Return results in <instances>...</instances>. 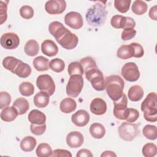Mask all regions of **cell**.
I'll list each match as a JSON object with an SVG mask.
<instances>
[{
    "instance_id": "38",
    "label": "cell",
    "mask_w": 157,
    "mask_h": 157,
    "mask_svg": "<svg viewBox=\"0 0 157 157\" xmlns=\"http://www.w3.org/2000/svg\"><path fill=\"white\" fill-rule=\"evenodd\" d=\"M142 152L145 157H153L157 153L156 145L153 143H147L143 146Z\"/></svg>"
},
{
    "instance_id": "27",
    "label": "cell",
    "mask_w": 157,
    "mask_h": 157,
    "mask_svg": "<svg viewBox=\"0 0 157 157\" xmlns=\"http://www.w3.org/2000/svg\"><path fill=\"white\" fill-rule=\"evenodd\" d=\"M117 56L122 59H129L134 56V49L130 44L122 45L118 49Z\"/></svg>"
},
{
    "instance_id": "19",
    "label": "cell",
    "mask_w": 157,
    "mask_h": 157,
    "mask_svg": "<svg viewBox=\"0 0 157 157\" xmlns=\"http://www.w3.org/2000/svg\"><path fill=\"white\" fill-rule=\"evenodd\" d=\"M28 119L31 124L41 125L45 123L46 116L42 112L37 109H34L29 113Z\"/></svg>"
},
{
    "instance_id": "11",
    "label": "cell",
    "mask_w": 157,
    "mask_h": 157,
    "mask_svg": "<svg viewBox=\"0 0 157 157\" xmlns=\"http://www.w3.org/2000/svg\"><path fill=\"white\" fill-rule=\"evenodd\" d=\"M63 48L66 50L74 49L78 44V37L71 31L68 30L63 36L56 41Z\"/></svg>"
},
{
    "instance_id": "9",
    "label": "cell",
    "mask_w": 157,
    "mask_h": 157,
    "mask_svg": "<svg viewBox=\"0 0 157 157\" xmlns=\"http://www.w3.org/2000/svg\"><path fill=\"white\" fill-rule=\"evenodd\" d=\"M121 74L128 82L137 81L140 77V72L138 66L135 63L129 62L124 64L121 68Z\"/></svg>"
},
{
    "instance_id": "24",
    "label": "cell",
    "mask_w": 157,
    "mask_h": 157,
    "mask_svg": "<svg viewBox=\"0 0 157 157\" xmlns=\"http://www.w3.org/2000/svg\"><path fill=\"white\" fill-rule=\"evenodd\" d=\"M37 144L36 139L31 136H28L22 139L20 142V148L25 152L33 151Z\"/></svg>"
},
{
    "instance_id": "12",
    "label": "cell",
    "mask_w": 157,
    "mask_h": 157,
    "mask_svg": "<svg viewBox=\"0 0 157 157\" xmlns=\"http://www.w3.org/2000/svg\"><path fill=\"white\" fill-rule=\"evenodd\" d=\"M66 8V2L64 0H50L46 2L45 10L50 15L62 13Z\"/></svg>"
},
{
    "instance_id": "7",
    "label": "cell",
    "mask_w": 157,
    "mask_h": 157,
    "mask_svg": "<svg viewBox=\"0 0 157 157\" xmlns=\"http://www.w3.org/2000/svg\"><path fill=\"white\" fill-rule=\"evenodd\" d=\"M113 115L117 119L123 120L127 118L129 113L128 108V98L124 93L117 101H113Z\"/></svg>"
},
{
    "instance_id": "39",
    "label": "cell",
    "mask_w": 157,
    "mask_h": 157,
    "mask_svg": "<svg viewBox=\"0 0 157 157\" xmlns=\"http://www.w3.org/2000/svg\"><path fill=\"white\" fill-rule=\"evenodd\" d=\"M50 68L55 72H61L65 68V63L60 58H54L50 62Z\"/></svg>"
},
{
    "instance_id": "51",
    "label": "cell",
    "mask_w": 157,
    "mask_h": 157,
    "mask_svg": "<svg viewBox=\"0 0 157 157\" xmlns=\"http://www.w3.org/2000/svg\"><path fill=\"white\" fill-rule=\"evenodd\" d=\"M156 8H157V6H154L153 7L150 8L148 12V15L150 18L155 21L157 20V9Z\"/></svg>"
},
{
    "instance_id": "30",
    "label": "cell",
    "mask_w": 157,
    "mask_h": 157,
    "mask_svg": "<svg viewBox=\"0 0 157 157\" xmlns=\"http://www.w3.org/2000/svg\"><path fill=\"white\" fill-rule=\"evenodd\" d=\"M13 106L17 110L19 115H23L28 110L29 104L28 100L24 98H17L13 103Z\"/></svg>"
},
{
    "instance_id": "28",
    "label": "cell",
    "mask_w": 157,
    "mask_h": 157,
    "mask_svg": "<svg viewBox=\"0 0 157 157\" xmlns=\"http://www.w3.org/2000/svg\"><path fill=\"white\" fill-rule=\"evenodd\" d=\"M90 132L94 139H102L105 134L104 126L99 123H94L90 127Z\"/></svg>"
},
{
    "instance_id": "14",
    "label": "cell",
    "mask_w": 157,
    "mask_h": 157,
    "mask_svg": "<svg viewBox=\"0 0 157 157\" xmlns=\"http://www.w3.org/2000/svg\"><path fill=\"white\" fill-rule=\"evenodd\" d=\"M84 142L82 134L78 131H71L66 136L67 145L72 148H76L81 147Z\"/></svg>"
},
{
    "instance_id": "2",
    "label": "cell",
    "mask_w": 157,
    "mask_h": 157,
    "mask_svg": "<svg viewBox=\"0 0 157 157\" xmlns=\"http://www.w3.org/2000/svg\"><path fill=\"white\" fill-rule=\"evenodd\" d=\"M124 86V80L118 75H111L105 77V89L113 101L118 100L122 96Z\"/></svg>"
},
{
    "instance_id": "40",
    "label": "cell",
    "mask_w": 157,
    "mask_h": 157,
    "mask_svg": "<svg viewBox=\"0 0 157 157\" xmlns=\"http://www.w3.org/2000/svg\"><path fill=\"white\" fill-rule=\"evenodd\" d=\"M131 3V0H115L114 6L118 12L124 13L129 10Z\"/></svg>"
},
{
    "instance_id": "45",
    "label": "cell",
    "mask_w": 157,
    "mask_h": 157,
    "mask_svg": "<svg viewBox=\"0 0 157 157\" xmlns=\"http://www.w3.org/2000/svg\"><path fill=\"white\" fill-rule=\"evenodd\" d=\"M136 34V31L134 28L124 29L121 33V39L123 40H129L134 38Z\"/></svg>"
},
{
    "instance_id": "48",
    "label": "cell",
    "mask_w": 157,
    "mask_h": 157,
    "mask_svg": "<svg viewBox=\"0 0 157 157\" xmlns=\"http://www.w3.org/2000/svg\"><path fill=\"white\" fill-rule=\"evenodd\" d=\"M52 156L53 157H72L71 152L67 150L56 149L52 151Z\"/></svg>"
},
{
    "instance_id": "52",
    "label": "cell",
    "mask_w": 157,
    "mask_h": 157,
    "mask_svg": "<svg viewBox=\"0 0 157 157\" xmlns=\"http://www.w3.org/2000/svg\"><path fill=\"white\" fill-rule=\"evenodd\" d=\"M101 157H107V156H110V157H113L117 156V155L112 151H110V150H107L104 151L101 155Z\"/></svg>"
},
{
    "instance_id": "5",
    "label": "cell",
    "mask_w": 157,
    "mask_h": 157,
    "mask_svg": "<svg viewBox=\"0 0 157 157\" xmlns=\"http://www.w3.org/2000/svg\"><path fill=\"white\" fill-rule=\"evenodd\" d=\"M84 74L86 78L91 83L95 90L101 91L105 89V79L103 74L98 67L91 69Z\"/></svg>"
},
{
    "instance_id": "20",
    "label": "cell",
    "mask_w": 157,
    "mask_h": 157,
    "mask_svg": "<svg viewBox=\"0 0 157 157\" xmlns=\"http://www.w3.org/2000/svg\"><path fill=\"white\" fill-rule=\"evenodd\" d=\"M17 110L13 107H7L3 109L1 112V118L6 122H10L13 121L18 115Z\"/></svg>"
},
{
    "instance_id": "46",
    "label": "cell",
    "mask_w": 157,
    "mask_h": 157,
    "mask_svg": "<svg viewBox=\"0 0 157 157\" xmlns=\"http://www.w3.org/2000/svg\"><path fill=\"white\" fill-rule=\"evenodd\" d=\"M130 45L134 49V56L135 58H141L144 55V50L143 47L139 44V43L132 42L131 43Z\"/></svg>"
},
{
    "instance_id": "10",
    "label": "cell",
    "mask_w": 157,
    "mask_h": 157,
    "mask_svg": "<svg viewBox=\"0 0 157 157\" xmlns=\"http://www.w3.org/2000/svg\"><path fill=\"white\" fill-rule=\"evenodd\" d=\"M1 45L5 49L13 50L18 47L20 44V39L14 33H6L1 37Z\"/></svg>"
},
{
    "instance_id": "37",
    "label": "cell",
    "mask_w": 157,
    "mask_h": 157,
    "mask_svg": "<svg viewBox=\"0 0 157 157\" xmlns=\"http://www.w3.org/2000/svg\"><path fill=\"white\" fill-rule=\"evenodd\" d=\"M142 133L144 136L148 139L153 140L157 138V129L155 125H145L142 129Z\"/></svg>"
},
{
    "instance_id": "50",
    "label": "cell",
    "mask_w": 157,
    "mask_h": 157,
    "mask_svg": "<svg viewBox=\"0 0 157 157\" xmlns=\"http://www.w3.org/2000/svg\"><path fill=\"white\" fill-rule=\"evenodd\" d=\"M93 154L91 153V151L88 149H85V148H83V149H81L80 150L78 151L77 155H76V156L77 157H84V156H86V157H93Z\"/></svg>"
},
{
    "instance_id": "36",
    "label": "cell",
    "mask_w": 157,
    "mask_h": 157,
    "mask_svg": "<svg viewBox=\"0 0 157 157\" xmlns=\"http://www.w3.org/2000/svg\"><path fill=\"white\" fill-rule=\"evenodd\" d=\"M19 92L24 96H29L34 92V85L29 82H23L19 85Z\"/></svg>"
},
{
    "instance_id": "3",
    "label": "cell",
    "mask_w": 157,
    "mask_h": 157,
    "mask_svg": "<svg viewBox=\"0 0 157 157\" xmlns=\"http://www.w3.org/2000/svg\"><path fill=\"white\" fill-rule=\"evenodd\" d=\"M156 93H150L141 104V110L144 112L145 120L149 122L157 121V101Z\"/></svg>"
},
{
    "instance_id": "31",
    "label": "cell",
    "mask_w": 157,
    "mask_h": 157,
    "mask_svg": "<svg viewBox=\"0 0 157 157\" xmlns=\"http://www.w3.org/2000/svg\"><path fill=\"white\" fill-rule=\"evenodd\" d=\"M148 6L144 1L136 0L132 2L131 6L132 12L137 15H142L144 14L147 10Z\"/></svg>"
},
{
    "instance_id": "23",
    "label": "cell",
    "mask_w": 157,
    "mask_h": 157,
    "mask_svg": "<svg viewBox=\"0 0 157 157\" xmlns=\"http://www.w3.org/2000/svg\"><path fill=\"white\" fill-rule=\"evenodd\" d=\"M77 107L75 101L70 98H66L63 99L59 104L60 110L64 113H70L74 112Z\"/></svg>"
},
{
    "instance_id": "16",
    "label": "cell",
    "mask_w": 157,
    "mask_h": 157,
    "mask_svg": "<svg viewBox=\"0 0 157 157\" xmlns=\"http://www.w3.org/2000/svg\"><path fill=\"white\" fill-rule=\"evenodd\" d=\"M91 112L96 115L104 114L107 111V104L104 100L100 98H96L90 103Z\"/></svg>"
},
{
    "instance_id": "21",
    "label": "cell",
    "mask_w": 157,
    "mask_h": 157,
    "mask_svg": "<svg viewBox=\"0 0 157 157\" xmlns=\"http://www.w3.org/2000/svg\"><path fill=\"white\" fill-rule=\"evenodd\" d=\"M34 104L38 108H44L48 105L50 101V96L44 91L36 93L34 97Z\"/></svg>"
},
{
    "instance_id": "42",
    "label": "cell",
    "mask_w": 157,
    "mask_h": 157,
    "mask_svg": "<svg viewBox=\"0 0 157 157\" xmlns=\"http://www.w3.org/2000/svg\"><path fill=\"white\" fill-rule=\"evenodd\" d=\"M20 16L26 20L30 19L33 17L34 15V10L29 6H23L20 9Z\"/></svg>"
},
{
    "instance_id": "43",
    "label": "cell",
    "mask_w": 157,
    "mask_h": 157,
    "mask_svg": "<svg viewBox=\"0 0 157 157\" xmlns=\"http://www.w3.org/2000/svg\"><path fill=\"white\" fill-rule=\"evenodd\" d=\"M11 102V96L10 94L6 91L0 92V109H3L9 107Z\"/></svg>"
},
{
    "instance_id": "32",
    "label": "cell",
    "mask_w": 157,
    "mask_h": 157,
    "mask_svg": "<svg viewBox=\"0 0 157 157\" xmlns=\"http://www.w3.org/2000/svg\"><path fill=\"white\" fill-rule=\"evenodd\" d=\"M21 61H22L17 59V58L9 56L4 58L2 61V66L6 69L13 72L18 64Z\"/></svg>"
},
{
    "instance_id": "33",
    "label": "cell",
    "mask_w": 157,
    "mask_h": 157,
    "mask_svg": "<svg viewBox=\"0 0 157 157\" xmlns=\"http://www.w3.org/2000/svg\"><path fill=\"white\" fill-rule=\"evenodd\" d=\"M36 153L39 157H48L52 156V149L49 144L41 143L37 146Z\"/></svg>"
},
{
    "instance_id": "17",
    "label": "cell",
    "mask_w": 157,
    "mask_h": 157,
    "mask_svg": "<svg viewBox=\"0 0 157 157\" xmlns=\"http://www.w3.org/2000/svg\"><path fill=\"white\" fill-rule=\"evenodd\" d=\"M69 29L59 21H55L50 23L48 26V31L55 38L57 41L63 35L66 33Z\"/></svg>"
},
{
    "instance_id": "49",
    "label": "cell",
    "mask_w": 157,
    "mask_h": 157,
    "mask_svg": "<svg viewBox=\"0 0 157 157\" xmlns=\"http://www.w3.org/2000/svg\"><path fill=\"white\" fill-rule=\"evenodd\" d=\"M0 3H1V5H0V9H1V12H0L1 23H0V24L2 25L7 20V4L6 3H4L2 1H0Z\"/></svg>"
},
{
    "instance_id": "1",
    "label": "cell",
    "mask_w": 157,
    "mask_h": 157,
    "mask_svg": "<svg viewBox=\"0 0 157 157\" xmlns=\"http://www.w3.org/2000/svg\"><path fill=\"white\" fill-rule=\"evenodd\" d=\"M107 10L104 2L96 1L95 3L90 7L86 13V20L88 25L93 27H99L104 24Z\"/></svg>"
},
{
    "instance_id": "41",
    "label": "cell",
    "mask_w": 157,
    "mask_h": 157,
    "mask_svg": "<svg viewBox=\"0 0 157 157\" xmlns=\"http://www.w3.org/2000/svg\"><path fill=\"white\" fill-rule=\"evenodd\" d=\"M80 63L83 66L84 73L91 69L98 67L95 61L90 56H86L81 59Z\"/></svg>"
},
{
    "instance_id": "47",
    "label": "cell",
    "mask_w": 157,
    "mask_h": 157,
    "mask_svg": "<svg viewBox=\"0 0 157 157\" xmlns=\"http://www.w3.org/2000/svg\"><path fill=\"white\" fill-rule=\"evenodd\" d=\"M139 117V112L137 110L133 108H129V113L127 118L126 119L127 122L134 123Z\"/></svg>"
},
{
    "instance_id": "6",
    "label": "cell",
    "mask_w": 157,
    "mask_h": 157,
    "mask_svg": "<svg viewBox=\"0 0 157 157\" xmlns=\"http://www.w3.org/2000/svg\"><path fill=\"white\" fill-rule=\"evenodd\" d=\"M83 78L81 75H74L70 76L66 85V94L72 98H77L81 93L83 87Z\"/></svg>"
},
{
    "instance_id": "22",
    "label": "cell",
    "mask_w": 157,
    "mask_h": 157,
    "mask_svg": "<svg viewBox=\"0 0 157 157\" xmlns=\"http://www.w3.org/2000/svg\"><path fill=\"white\" fill-rule=\"evenodd\" d=\"M143 88L137 85L131 86L128 92V98L133 102H137L142 99L144 96Z\"/></svg>"
},
{
    "instance_id": "13",
    "label": "cell",
    "mask_w": 157,
    "mask_h": 157,
    "mask_svg": "<svg viewBox=\"0 0 157 157\" xmlns=\"http://www.w3.org/2000/svg\"><path fill=\"white\" fill-rule=\"evenodd\" d=\"M64 23L74 29H78L83 25L82 15L77 12L74 11L69 12L65 15Z\"/></svg>"
},
{
    "instance_id": "25",
    "label": "cell",
    "mask_w": 157,
    "mask_h": 157,
    "mask_svg": "<svg viewBox=\"0 0 157 157\" xmlns=\"http://www.w3.org/2000/svg\"><path fill=\"white\" fill-rule=\"evenodd\" d=\"M33 64L34 69L39 72L47 71L50 67L49 60L42 56L36 57L33 61Z\"/></svg>"
},
{
    "instance_id": "29",
    "label": "cell",
    "mask_w": 157,
    "mask_h": 157,
    "mask_svg": "<svg viewBox=\"0 0 157 157\" xmlns=\"http://www.w3.org/2000/svg\"><path fill=\"white\" fill-rule=\"evenodd\" d=\"M24 50L25 53L29 56L37 55L39 51V45L38 42L34 39H30L25 44Z\"/></svg>"
},
{
    "instance_id": "15",
    "label": "cell",
    "mask_w": 157,
    "mask_h": 157,
    "mask_svg": "<svg viewBox=\"0 0 157 157\" xmlns=\"http://www.w3.org/2000/svg\"><path fill=\"white\" fill-rule=\"evenodd\" d=\"M71 120L75 126L83 127L88 123L90 121V114L85 110H78L72 114Z\"/></svg>"
},
{
    "instance_id": "18",
    "label": "cell",
    "mask_w": 157,
    "mask_h": 157,
    "mask_svg": "<svg viewBox=\"0 0 157 157\" xmlns=\"http://www.w3.org/2000/svg\"><path fill=\"white\" fill-rule=\"evenodd\" d=\"M42 52L46 56L52 57L55 56L58 52V47L52 40H45L41 44Z\"/></svg>"
},
{
    "instance_id": "4",
    "label": "cell",
    "mask_w": 157,
    "mask_h": 157,
    "mask_svg": "<svg viewBox=\"0 0 157 157\" xmlns=\"http://www.w3.org/2000/svg\"><path fill=\"white\" fill-rule=\"evenodd\" d=\"M139 125L129 122H123L118 127L120 137L126 141H132L139 133Z\"/></svg>"
},
{
    "instance_id": "8",
    "label": "cell",
    "mask_w": 157,
    "mask_h": 157,
    "mask_svg": "<svg viewBox=\"0 0 157 157\" xmlns=\"http://www.w3.org/2000/svg\"><path fill=\"white\" fill-rule=\"evenodd\" d=\"M36 85L41 91L46 92L52 96L55 91V84L52 77L48 74H42L37 77Z\"/></svg>"
},
{
    "instance_id": "26",
    "label": "cell",
    "mask_w": 157,
    "mask_h": 157,
    "mask_svg": "<svg viewBox=\"0 0 157 157\" xmlns=\"http://www.w3.org/2000/svg\"><path fill=\"white\" fill-rule=\"evenodd\" d=\"M12 73L20 78H27L31 73V68L27 63L21 61L18 64Z\"/></svg>"
},
{
    "instance_id": "44",
    "label": "cell",
    "mask_w": 157,
    "mask_h": 157,
    "mask_svg": "<svg viewBox=\"0 0 157 157\" xmlns=\"http://www.w3.org/2000/svg\"><path fill=\"white\" fill-rule=\"evenodd\" d=\"M47 126L45 124L41 125H37L34 124H31L30 125V130L31 132L36 136H40L43 134L46 130Z\"/></svg>"
},
{
    "instance_id": "34",
    "label": "cell",
    "mask_w": 157,
    "mask_h": 157,
    "mask_svg": "<svg viewBox=\"0 0 157 157\" xmlns=\"http://www.w3.org/2000/svg\"><path fill=\"white\" fill-rule=\"evenodd\" d=\"M127 17L120 15H115L113 16L110 20V24L112 27L116 29H124L126 24Z\"/></svg>"
},
{
    "instance_id": "35",
    "label": "cell",
    "mask_w": 157,
    "mask_h": 157,
    "mask_svg": "<svg viewBox=\"0 0 157 157\" xmlns=\"http://www.w3.org/2000/svg\"><path fill=\"white\" fill-rule=\"evenodd\" d=\"M68 74L70 76L74 75H79L82 76L84 73L83 68L80 62H71L68 66Z\"/></svg>"
}]
</instances>
